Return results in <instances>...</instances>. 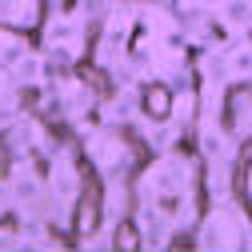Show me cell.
I'll return each mask as SVG.
<instances>
[{
	"label": "cell",
	"mask_w": 252,
	"mask_h": 252,
	"mask_svg": "<svg viewBox=\"0 0 252 252\" xmlns=\"http://www.w3.org/2000/svg\"><path fill=\"white\" fill-rule=\"evenodd\" d=\"M120 248H136V232H132L128 224L120 228Z\"/></svg>",
	"instance_id": "obj_3"
},
{
	"label": "cell",
	"mask_w": 252,
	"mask_h": 252,
	"mask_svg": "<svg viewBox=\"0 0 252 252\" xmlns=\"http://www.w3.org/2000/svg\"><path fill=\"white\" fill-rule=\"evenodd\" d=\"M144 104L152 108V116H168V92L164 88H152L148 96H144Z\"/></svg>",
	"instance_id": "obj_2"
},
{
	"label": "cell",
	"mask_w": 252,
	"mask_h": 252,
	"mask_svg": "<svg viewBox=\"0 0 252 252\" xmlns=\"http://www.w3.org/2000/svg\"><path fill=\"white\" fill-rule=\"evenodd\" d=\"M76 224H80V232L96 228V192H88V200L80 204V220H76Z\"/></svg>",
	"instance_id": "obj_1"
}]
</instances>
